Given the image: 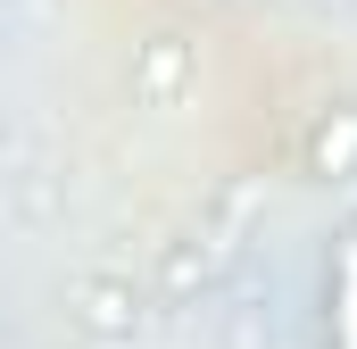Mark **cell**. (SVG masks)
<instances>
[{
	"label": "cell",
	"mask_w": 357,
	"mask_h": 349,
	"mask_svg": "<svg viewBox=\"0 0 357 349\" xmlns=\"http://www.w3.org/2000/svg\"><path fill=\"white\" fill-rule=\"evenodd\" d=\"M183 84H191V42L183 34H150L133 50V100L142 108H167V100H183Z\"/></svg>",
	"instance_id": "cell-1"
},
{
	"label": "cell",
	"mask_w": 357,
	"mask_h": 349,
	"mask_svg": "<svg viewBox=\"0 0 357 349\" xmlns=\"http://www.w3.org/2000/svg\"><path fill=\"white\" fill-rule=\"evenodd\" d=\"M75 325H84V333H100V341H133V325H142L133 283H116V274H91V283H75Z\"/></svg>",
	"instance_id": "cell-2"
},
{
	"label": "cell",
	"mask_w": 357,
	"mask_h": 349,
	"mask_svg": "<svg viewBox=\"0 0 357 349\" xmlns=\"http://www.w3.org/2000/svg\"><path fill=\"white\" fill-rule=\"evenodd\" d=\"M225 250H233L225 233H191V242H175V250H167V266H158V291H167V299H191L199 283H216Z\"/></svg>",
	"instance_id": "cell-3"
},
{
	"label": "cell",
	"mask_w": 357,
	"mask_h": 349,
	"mask_svg": "<svg viewBox=\"0 0 357 349\" xmlns=\"http://www.w3.org/2000/svg\"><path fill=\"white\" fill-rule=\"evenodd\" d=\"M357 167V108H333L307 133V174H349Z\"/></svg>",
	"instance_id": "cell-4"
},
{
	"label": "cell",
	"mask_w": 357,
	"mask_h": 349,
	"mask_svg": "<svg viewBox=\"0 0 357 349\" xmlns=\"http://www.w3.org/2000/svg\"><path fill=\"white\" fill-rule=\"evenodd\" d=\"M316 8H349V0H316Z\"/></svg>",
	"instance_id": "cell-5"
}]
</instances>
